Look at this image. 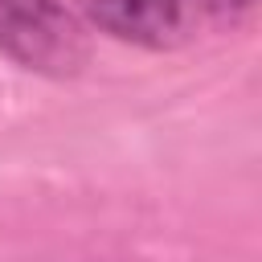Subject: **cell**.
Segmentation results:
<instances>
[{
  "label": "cell",
  "instance_id": "cell-1",
  "mask_svg": "<svg viewBox=\"0 0 262 262\" xmlns=\"http://www.w3.org/2000/svg\"><path fill=\"white\" fill-rule=\"evenodd\" d=\"M0 53L41 74L82 70L90 45L74 12L57 0H0Z\"/></svg>",
  "mask_w": 262,
  "mask_h": 262
},
{
  "label": "cell",
  "instance_id": "cell-2",
  "mask_svg": "<svg viewBox=\"0 0 262 262\" xmlns=\"http://www.w3.org/2000/svg\"><path fill=\"white\" fill-rule=\"evenodd\" d=\"M94 29L143 49H172L192 29V0H78Z\"/></svg>",
  "mask_w": 262,
  "mask_h": 262
},
{
  "label": "cell",
  "instance_id": "cell-3",
  "mask_svg": "<svg viewBox=\"0 0 262 262\" xmlns=\"http://www.w3.org/2000/svg\"><path fill=\"white\" fill-rule=\"evenodd\" d=\"M258 0H205V8L213 12V16H242V12H250Z\"/></svg>",
  "mask_w": 262,
  "mask_h": 262
}]
</instances>
